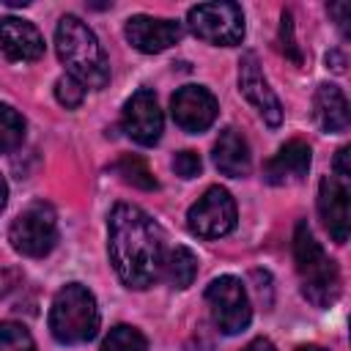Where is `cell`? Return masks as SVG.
<instances>
[{
  "label": "cell",
  "instance_id": "obj_11",
  "mask_svg": "<svg viewBox=\"0 0 351 351\" xmlns=\"http://www.w3.org/2000/svg\"><path fill=\"white\" fill-rule=\"evenodd\" d=\"M239 90L261 112V118L269 126H280V121H282V104L274 96V90L269 88L255 52H244L241 60H239Z\"/></svg>",
  "mask_w": 351,
  "mask_h": 351
},
{
  "label": "cell",
  "instance_id": "obj_15",
  "mask_svg": "<svg viewBox=\"0 0 351 351\" xmlns=\"http://www.w3.org/2000/svg\"><path fill=\"white\" fill-rule=\"evenodd\" d=\"M310 170V145L302 140L285 143L266 165H263V178L274 186H288L299 184Z\"/></svg>",
  "mask_w": 351,
  "mask_h": 351
},
{
  "label": "cell",
  "instance_id": "obj_13",
  "mask_svg": "<svg viewBox=\"0 0 351 351\" xmlns=\"http://www.w3.org/2000/svg\"><path fill=\"white\" fill-rule=\"evenodd\" d=\"M123 33H126V38H129V44L134 49L154 55V52H162V49L173 47L181 38L184 27L176 19H159V16L137 14V16H129L126 19Z\"/></svg>",
  "mask_w": 351,
  "mask_h": 351
},
{
  "label": "cell",
  "instance_id": "obj_24",
  "mask_svg": "<svg viewBox=\"0 0 351 351\" xmlns=\"http://www.w3.org/2000/svg\"><path fill=\"white\" fill-rule=\"evenodd\" d=\"M200 167H203V162H200V156H197L195 151H181V154H176V159H173V170H176L181 178H195V176L200 173Z\"/></svg>",
  "mask_w": 351,
  "mask_h": 351
},
{
  "label": "cell",
  "instance_id": "obj_25",
  "mask_svg": "<svg viewBox=\"0 0 351 351\" xmlns=\"http://www.w3.org/2000/svg\"><path fill=\"white\" fill-rule=\"evenodd\" d=\"M280 36H282V49L293 63H302V55L293 44V22H291V11H282V25H280Z\"/></svg>",
  "mask_w": 351,
  "mask_h": 351
},
{
  "label": "cell",
  "instance_id": "obj_7",
  "mask_svg": "<svg viewBox=\"0 0 351 351\" xmlns=\"http://www.w3.org/2000/svg\"><path fill=\"white\" fill-rule=\"evenodd\" d=\"M206 304L211 310V321L222 335H239L250 326L252 307H250L247 288L241 285L239 277L222 274L211 280V285L206 288Z\"/></svg>",
  "mask_w": 351,
  "mask_h": 351
},
{
  "label": "cell",
  "instance_id": "obj_9",
  "mask_svg": "<svg viewBox=\"0 0 351 351\" xmlns=\"http://www.w3.org/2000/svg\"><path fill=\"white\" fill-rule=\"evenodd\" d=\"M121 126H123V132H126L134 143H140V145H154V143H159L165 118H162V110H159V101H156L154 90L140 88V90L132 93V99L123 104Z\"/></svg>",
  "mask_w": 351,
  "mask_h": 351
},
{
  "label": "cell",
  "instance_id": "obj_3",
  "mask_svg": "<svg viewBox=\"0 0 351 351\" xmlns=\"http://www.w3.org/2000/svg\"><path fill=\"white\" fill-rule=\"evenodd\" d=\"M293 261L302 282V293L315 307H329L340 296V269L315 241L307 222H299L293 230Z\"/></svg>",
  "mask_w": 351,
  "mask_h": 351
},
{
  "label": "cell",
  "instance_id": "obj_5",
  "mask_svg": "<svg viewBox=\"0 0 351 351\" xmlns=\"http://www.w3.org/2000/svg\"><path fill=\"white\" fill-rule=\"evenodd\" d=\"M8 241L19 255L44 258L58 241V214L49 203H30L8 228Z\"/></svg>",
  "mask_w": 351,
  "mask_h": 351
},
{
  "label": "cell",
  "instance_id": "obj_16",
  "mask_svg": "<svg viewBox=\"0 0 351 351\" xmlns=\"http://www.w3.org/2000/svg\"><path fill=\"white\" fill-rule=\"evenodd\" d=\"M214 165L222 176H230V178H241L250 173V145L247 140L236 132V129H222L217 143H214Z\"/></svg>",
  "mask_w": 351,
  "mask_h": 351
},
{
  "label": "cell",
  "instance_id": "obj_17",
  "mask_svg": "<svg viewBox=\"0 0 351 351\" xmlns=\"http://www.w3.org/2000/svg\"><path fill=\"white\" fill-rule=\"evenodd\" d=\"M313 112L318 126L329 134H340L348 129V101L337 85H318L313 99Z\"/></svg>",
  "mask_w": 351,
  "mask_h": 351
},
{
  "label": "cell",
  "instance_id": "obj_12",
  "mask_svg": "<svg viewBox=\"0 0 351 351\" xmlns=\"http://www.w3.org/2000/svg\"><path fill=\"white\" fill-rule=\"evenodd\" d=\"M318 214L324 228L337 244H346L348 239V181L337 176H326L318 184Z\"/></svg>",
  "mask_w": 351,
  "mask_h": 351
},
{
  "label": "cell",
  "instance_id": "obj_6",
  "mask_svg": "<svg viewBox=\"0 0 351 351\" xmlns=\"http://www.w3.org/2000/svg\"><path fill=\"white\" fill-rule=\"evenodd\" d=\"M189 30L214 47H236L244 38V14L236 3H200L186 14Z\"/></svg>",
  "mask_w": 351,
  "mask_h": 351
},
{
  "label": "cell",
  "instance_id": "obj_14",
  "mask_svg": "<svg viewBox=\"0 0 351 351\" xmlns=\"http://www.w3.org/2000/svg\"><path fill=\"white\" fill-rule=\"evenodd\" d=\"M0 49L8 60H38L44 55V38L38 27L19 16L0 19Z\"/></svg>",
  "mask_w": 351,
  "mask_h": 351
},
{
  "label": "cell",
  "instance_id": "obj_2",
  "mask_svg": "<svg viewBox=\"0 0 351 351\" xmlns=\"http://www.w3.org/2000/svg\"><path fill=\"white\" fill-rule=\"evenodd\" d=\"M55 49L66 63L69 74L85 88H104L110 82V60L96 38V33L74 14L60 16L55 27Z\"/></svg>",
  "mask_w": 351,
  "mask_h": 351
},
{
  "label": "cell",
  "instance_id": "obj_26",
  "mask_svg": "<svg viewBox=\"0 0 351 351\" xmlns=\"http://www.w3.org/2000/svg\"><path fill=\"white\" fill-rule=\"evenodd\" d=\"M348 154H351L348 148H340L337 156H335V176H337V178H346V181L351 178V170H348Z\"/></svg>",
  "mask_w": 351,
  "mask_h": 351
},
{
  "label": "cell",
  "instance_id": "obj_4",
  "mask_svg": "<svg viewBox=\"0 0 351 351\" xmlns=\"http://www.w3.org/2000/svg\"><path fill=\"white\" fill-rule=\"evenodd\" d=\"M99 329V307L93 293L80 285V282H69L63 285L49 307V332L58 343L66 346H77V343H88Z\"/></svg>",
  "mask_w": 351,
  "mask_h": 351
},
{
  "label": "cell",
  "instance_id": "obj_20",
  "mask_svg": "<svg viewBox=\"0 0 351 351\" xmlns=\"http://www.w3.org/2000/svg\"><path fill=\"white\" fill-rule=\"evenodd\" d=\"M99 351H148V340L137 326L118 324L110 329Z\"/></svg>",
  "mask_w": 351,
  "mask_h": 351
},
{
  "label": "cell",
  "instance_id": "obj_22",
  "mask_svg": "<svg viewBox=\"0 0 351 351\" xmlns=\"http://www.w3.org/2000/svg\"><path fill=\"white\" fill-rule=\"evenodd\" d=\"M0 351H36V343L22 324L0 321Z\"/></svg>",
  "mask_w": 351,
  "mask_h": 351
},
{
  "label": "cell",
  "instance_id": "obj_27",
  "mask_svg": "<svg viewBox=\"0 0 351 351\" xmlns=\"http://www.w3.org/2000/svg\"><path fill=\"white\" fill-rule=\"evenodd\" d=\"M346 11H348V3H332V5H329V14H335V16H337V25H340V30L348 36V27H346L348 16H346Z\"/></svg>",
  "mask_w": 351,
  "mask_h": 351
},
{
  "label": "cell",
  "instance_id": "obj_28",
  "mask_svg": "<svg viewBox=\"0 0 351 351\" xmlns=\"http://www.w3.org/2000/svg\"><path fill=\"white\" fill-rule=\"evenodd\" d=\"M241 351H277V348H274L271 340H266V337H255V340H250Z\"/></svg>",
  "mask_w": 351,
  "mask_h": 351
},
{
  "label": "cell",
  "instance_id": "obj_23",
  "mask_svg": "<svg viewBox=\"0 0 351 351\" xmlns=\"http://www.w3.org/2000/svg\"><path fill=\"white\" fill-rule=\"evenodd\" d=\"M55 99L66 107V110H74L82 104L85 99V85L80 80H74L71 74H63L58 82H55Z\"/></svg>",
  "mask_w": 351,
  "mask_h": 351
},
{
  "label": "cell",
  "instance_id": "obj_10",
  "mask_svg": "<svg viewBox=\"0 0 351 351\" xmlns=\"http://www.w3.org/2000/svg\"><path fill=\"white\" fill-rule=\"evenodd\" d=\"M217 99L208 88L203 85H184L173 93L170 99V112H173V121L184 129V132H206L214 118H217Z\"/></svg>",
  "mask_w": 351,
  "mask_h": 351
},
{
  "label": "cell",
  "instance_id": "obj_1",
  "mask_svg": "<svg viewBox=\"0 0 351 351\" xmlns=\"http://www.w3.org/2000/svg\"><path fill=\"white\" fill-rule=\"evenodd\" d=\"M107 252L121 282L143 291L162 277L167 250L159 225L140 206L118 203L107 219Z\"/></svg>",
  "mask_w": 351,
  "mask_h": 351
},
{
  "label": "cell",
  "instance_id": "obj_30",
  "mask_svg": "<svg viewBox=\"0 0 351 351\" xmlns=\"http://www.w3.org/2000/svg\"><path fill=\"white\" fill-rule=\"evenodd\" d=\"M296 351H326V348H321V346H302V348H296Z\"/></svg>",
  "mask_w": 351,
  "mask_h": 351
},
{
  "label": "cell",
  "instance_id": "obj_19",
  "mask_svg": "<svg viewBox=\"0 0 351 351\" xmlns=\"http://www.w3.org/2000/svg\"><path fill=\"white\" fill-rule=\"evenodd\" d=\"M25 140V118L11 107L0 104V154H11Z\"/></svg>",
  "mask_w": 351,
  "mask_h": 351
},
{
  "label": "cell",
  "instance_id": "obj_29",
  "mask_svg": "<svg viewBox=\"0 0 351 351\" xmlns=\"http://www.w3.org/2000/svg\"><path fill=\"white\" fill-rule=\"evenodd\" d=\"M5 203H8V184H5V178L0 176V211L5 208Z\"/></svg>",
  "mask_w": 351,
  "mask_h": 351
},
{
  "label": "cell",
  "instance_id": "obj_21",
  "mask_svg": "<svg viewBox=\"0 0 351 351\" xmlns=\"http://www.w3.org/2000/svg\"><path fill=\"white\" fill-rule=\"evenodd\" d=\"M112 170H115L126 184H132V186H140V189H156V178L151 176L148 165H145L140 156H121V159L112 165Z\"/></svg>",
  "mask_w": 351,
  "mask_h": 351
},
{
  "label": "cell",
  "instance_id": "obj_18",
  "mask_svg": "<svg viewBox=\"0 0 351 351\" xmlns=\"http://www.w3.org/2000/svg\"><path fill=\"white\" fill-rule=\"evenodd\" d=\"M197 274V258L192 250L186 247H173L165 252L162 261V277L173 285V288H189L195 282Z\"/></svg>",
  "mask_w": 351,
  "mask_h": 351
},
{
  "label": "cell",
  "instance_id": "obj_8",
  "mask_svg": "<svg viewBox=\"0 0 351 351\" xmlns=\"http://www.w3.org/2000/svg\"><path fill=\"white\" fill-rule=\"evenodd\" d=\"M186 225L200 239H219L236 228V200L225 186H208L186 211Z\"/></svg>",
  "mask_w": 351,
  "mask_h": 351
}]
</instances>
